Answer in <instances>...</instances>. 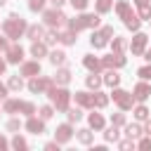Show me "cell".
Here are the masks:
<instances>
[{
	"label": "cell",
	"mask_w": 151,
	"mask_h": 151,
	"mask_svg": "<svg viewBox=\"0 0 151 151\" xmlns=\"http://www.w3.org/2000/svg\"><path fill=\"white\" fill-rule=\"evenodd\" d=\"M26 31V21L21 19V17H17V14H12L7 21H5V33L9 35V38H19L21 33Z\"/></svg>",
	"instance_id": "cell-1"
},
{
	"label": "cell",
	"mask_w": 151,
	"mask_h": 151,
	"mask_svg": "<svg viewBox=\"0 0 151 151\" xmlns=\"http://www.w3.org/2000/svg\"><path fill=\"white\" fill-rule=\"evenodd\" d=\"M47 92H50V99L57 104V109H59V111H66V109H68V99H71V94H68L66 90H57V87H50Z\"/></svg>",
	"instance_id": "cell-2"
},
{
	"label": "cell",
	"mask_w": 151,
	"mask_h": 151,
	"mask_svg": "<svg viewBox=\"0 0 151 151\" xmlns=\"http://www.w3.org/2000/svg\"><path fill=\"white\" fill-rule=\"evenodd\" d=\"M99 24V19L94 17V14H83V17H78V19H71V31H80V28H90V26H97Z\"/></svg>",
	"instance_id": "cell-3"
},
{
	"label": "cell",
	"mask_w": 151,
	"mask_h": 151,
	"mask_svg": "<svg viewBox=\"0 0 151 151\" xmlns=\"http://www.w3.org/2000/svg\"><path fill=\"white\" fill-rule=\"evenodd\" d=\"M42 19H45L47 26H61V24L66 21V14L59 12V9H47V12L42 14Z\"/></svg>",
	"instance_id": "cell-4"
},
{
	"label": "cell",
	"mask_w": 151,
	"mask_h": 151,
	"mask_svg": "<svg viewBox=\"0 0 151 151\" xmlns=\"http://www.w3.org/2000/svg\"><path fill=\"white\" fill-rule=\"evenodd\" d=\"M111 35H113V28H111V26H104L101 31H97V33L92 35V47H104Z\"/></svg>",
	"instance_id": "cell-5"
},
{
	"label": "cell",
	"mask_w": 151,
	"mask_h": 151,
	"mask_svg": "<svg viewBox=\"0 0 151 151\" xmlns=\"http://www.w3.org/2000/svg\"><path fill=\"white\" fill-rule=\"evenodd\" d=\"M113 99L118 101L120 109H132V101H134V97L127 94V92H123V90H116V92H113Z\"/></svg>",
	"instance_id": "cell-6"
},
{
	"label": "cell",
	"mask_w": 151,
	"mask_h": 151,
	"mask_svg": "<svg viewBox=\"0 0 151 151\" xmlns=\"http://www.w3.org/2000/svg\"><path fill=\"white\" fill-rule=\"evenodd\" d=\"M52 87V80L50 78H33L28 83V90L31 92H42V90H50Z\"/></svg>",
	"instance_id": "cell-7"
},
{
	"label": "cell",
	"mask_w": 151,
	"mask_h": 151,
	"mask_svg": "<svg viewBox=\"0 0 151 151\" xmlns=\"http://www.w3.org/2000/svg\"><path fill=\"white\" fill-rule=\"evenodd\" d=\"M101 66H109V68H118V66H125V57L120 54V52H116V54H109V57H104V61H101Z\"/></svg>",
	"instance_id": "cell-8"
},
{
	"label": "cell",
	"mask_w": 151,
	"mask_h": 151,
	"mask_svg": "<svg viewBox=\"0 0 151 151\" xmlns=\"http://www.w3.org/2000/svg\"><path fill=\"white\" fill-rule=\"evenodd\" d=\"M144 45H146V35L144 33H137L134 40H132V45H130L132 47V54H142L144 52Z\"/></svg>",
	"instance_id": "cell-9"
},
{
	"label": "cell",
	"mask_w": 151,
	"mask_h": 151,
	"mask_svg": "<svg viewBox=\"0 0 151 151\" xmlns=\"http://www.w3.org/2000/svg\"><path fill=\"white\" fill-rule=\"evenodd\" d=\"M71 139V125H59L57 127V144H64Z\"/></svg>",
	"instance_id": "cell-10"
},
{
	"label": "cell",
	"mask_w": 151,
	"mask_h": 151,
	"mask_svg": "<svg viewBox=\"0 0 151 151\" xmlns=\"http://www.w3.org/2000/svg\"><path fill=\"white\" fill-rule=\"evenodd\" d=\"M21 57H24V50L21 47H7V61H12V64H17V61H21Z\"/></svg>",
	"instance_id": "cell-11"
},
{
	"label": "cell",
	"mask_w": 151,
	"mask_h": 151,
	"mask_svg": "<svg viewBox=\"0 0 151 151\" xmlns=\"http://www.w3.org/2000/svg\"><path fill=\"white\" fill-rule=\"evenodd\" d=\"M76 101L80 106H94V94H87V92H76Z\"/></svg>",
	"instance_id": "cell-12"
},
{
	"label": "cell",
	"mask_w": 151,
	"mask_h": 151,
	"mask_svg": "<svg viewBox=\"0 0 151 151\" xmlns=\"http://www.w3.org/2000/svg\"><path fill=\"white\" fill-rule=\"evenodd\" d=\"M26 130H28V132H33V134H40V132L45 130V125H42V120H38V118H28Z\"/></svg>",
	"instance_id": "cell-13"
},
{
	"label": "cell",
	"mask_w": 151,
	"mask_h": 151,
	"mask_svg": "<svg viewBox=\"0 0 151 151\" xmlns=\"http://www.w3.org/2000/svg\"><path fill=\"white\" fill-rule=\"evenodd\" d=\"M151 94V87L149 85H144V83H139L137 87H134V99H139V101H144L146 97Z\"/></svg>",
	"instance_id": "cell-14"
},
{
	"label": "cell",
	"mask_w": 151,
	"mask_h": 151,
	"mask_svg": "<svg viewBox=\"0 0 151 151\" xmlns=\"http://www.w3.org/2000/svg\"><path fill=\"white\" fill-rule=\"evenodd\" d=\"M38 71H40V64L38 61H28V64L21 66V76H35Z\"/></svg>",
	"instance_id": "cell-15"
},
{
	"label": "cell",
	"mask_w": 151,
	"mask_h": 151,
	"mask_svg": "<svg viewBox=\"0 0 151 151\" xmlns=\"http://www.w3.org/2000/svg\"><path fill=\"white\" fill-rule=\"evenodd\" d=\"M116 12H118V14H120V19H125V21L132 17V9H130V5H127V2H118V5H116Z\"/></svg>",
	"instance_id": "cell-16"
},
{
	"label": "cell",
	"mask_w": 151,
	"mask_h": 151,
	"mask_svg": "<svg viewBox=\"0 0 151 151\" xmlns=\"http://www.w3.org/2000/svg\"><path fill=\"white\" fill-rule=\"evenodd\" d=\"M57 40H61L64 45H73V42H76V31H66V33H57Z\"/></svg>",
	"instance_id": "cell-17"
},
{
	"label": "cell",
	"mask_w": 151,
	"mask_h": 151,
	"mask_svg": "<svg viewBox=\"0 0 151 151\" xmlns=\"http://www.w3.org/2000/svg\"><path fill=\"white\" fill-rule=\"evenodd\" d=\"M42 35H45V28H42V26H31V28H28V38H31V40H38V38H42Z\"/></svg>",
	"instance_id": "cell-18"
},
{
	"label": "cell",
	"mask_w": 151,
	"mask_h": 151,
	"mask_svg": "<svg viewBox=\"0 0 151 151\" xmlns=\"http://www.w3.org/2000/svg\"><path fill=\"white\" fill-rule=\"evenodd\" d=\"M50 61H52L54 66H57V64H64V61H66V54H64L61 50H54V52L50 54Z\"/></svg>",
	"instance_id": "cell-19"
},
{
	"label": "cell",
	"mask_w": 151,
	"mask_h": 151,
	"mask_svg": "<svg viewBox=\"0 0 151 151\" xmlns=\"http://www.w3.org/2000/svg\"><path fill=\"white\" fill-rule=\"evenodd\" d=\"M31 52H33V57H42L45 52H47V47H45V42H33V47H31Z\"/></svg>",
	"instance_id": "cell-20"
},
{
	"label": "cell",
	"mask_w": 151,
	"mask_h": 151,
	"mask_svg": "<svg viewBox=\"0 0 151 151\" xmlns=\"http://www.w3.org/2000/svg\"><path fill=\"white\" fill-rule=\"evenodd\" d=\"M54 80H57V83H59V85H66V83H68V80H71V73H68V71H66V68H61V71H59V73H57V76H54Z\"/></svg>",
	"instance_id": "cell-21"
},
{
	"label": "cell",
	"mask_w": 151,
	"mask_h": 151,
	"mask_svg": "<svg viewBox=\"0 0 151 151\" xmlns=\"http://www.w3.org/2000/svg\"><path fill=\"white\" fill-rule=\"evenodd\" d=\"M90 125H92L94 130H101V127H104V118H101L99 113H92V116H90Z\"/></svg>",
	"instance_id": "cell-22"
},
{
	"label": "cell",
	"mask_w": 151,
	"mask_h": 151,
	"mask_svg": "<svg viewBox=\"0 0 151 151\" xmlns=\"http://www.w3.org/2000/svg\"><path fill=\"white\" fill-rule=\"evenodd\" d=\"M90 71H99V66H101V61H97L94 57H85V61H83Z\"/></svg>",
	"instance_id": "cell-23"
},
{
	"label": "cell",
	"mask_w": 151,
	"mask_h": 151,
	"mask_svg": "<svg viewBox=\"0 0 151 151\" xmlns=\"http://www.w3.org/2000/svg\"><path fill=\"white\" fill-rule=\"evenodd\" d=\"M104 83L113 87V85H118V83H120V76H118V73H113V71H109V73H106V78H104Z\"/></svg>",
	"instance_id": "cell-24"
},
{
	"label": "cell",
	"mask_w": 151,
	"mask_h": 151,
	"mask_svg": "<svg viewBox=\"0 0 151 151\" xmlns=\"http://www.w3.org/2000/svg\"><path fill=\"white\" fill-rule=\"evenodd\" d=\"M125 134H127L130 139H134V137L142 134V127H139V125H127V127H125Z\"/></svg>",
	"instance_id": "cell-25"
},
{
	"label": "cell",
	"mask_w": 151,
	"mask_h": 151,
	"mask_svg": "<svg viewBox=\"0 0 151 151\" xmlns=\"http://www.w3.org/2000/svg\"><path fill=\"white\" fill-rule=\"evenodd\" d=\"M78 142L90 144V142H92V132H90V130H80V132H78Z\"/></svg>",
	"instance_id": "cell-26"
},
{
	"label": "cell",
	"mask_w": 151,
	"mask_h": 151,
	"mask_svg": "<svg viewBox=\"0 0 151 151\" xmlns=\"http://www.w3.org/2000/svg\"><path fill=\"white\" fill-rule=\"evenodd\" d=\"M139 14H142V19H151V7H149V2H139Z\"/></svg>",
	"instance_id": "cell-27"
},
{
	"label": "cell",
	"mask_w": 151,
	"mask_h": 151,
	"mask_svg": "<svg viewBox=\"0 0 151 151\" xmlns=\"http://www.w3.org/2000/svg\"><path fill=\"white\" fill-rule=\"evenodd\" d=\"M111 5H113L111 0H97V12H101V14H104V12H109V9H111Z\"/></svg>",
	"instance_id": "cell-28"
},
{
	"label": "cell",
	"mask_w": 151,
	"mask_h": 151,
	"mask_svg": "<svg viewBox=\"0 0 151 151\" xmlns=\"http://www.w3.org/2000/svg\"><path fill=\"white\" fill-rule=\"evenodd\" d=\"M106 104H109V97H106V94H94V106L104 109Z\"/></svg>",
	"instance_id": "cell-29"
},
{
	"label": "cell",
	"mask_w": 151,
	"mask_h": 151,
	"mask_svg": "<svg viewBox=\"0 0 151 151\" xmlns=\"http://www.w3.org/2000/svg\"><path fill=\"white\" fill-rule=\"evenodd\" d=\"M19 111H24V113H28V116H33V111H35V106H33V104H28V101H19Z\"/></svg>",
	"instance_id": "cell-30"
},
{
	"label": "cell",
	"mask_w": 151,
	"mask_h": 151,
	"mask_svg": "<svg viewBox=\"0 0 151 151\" xmlns=\"http://www.w3.org/2000/svg\"><path fill=\"white\" fill-rule=\"evenodd\" d=\"M134 116H137L139 120H146V118H149V109H146V106H137V109H134Z\"/></svg>",
	"instance_id": "cell-31"
},
{
	"label": "cell",
	"mask_w": 151,
	"mask_h": 151,
	"mask_svg": "<svg viewBox=\"0 0 151 151\" xmlns=\"http://www.w3.org/2000/svg\"><path fill=\"white\" fill-rule=\"evenodd\" d=\"M80 118H83V111H80V109H71V111H68V120H71V123H78Z\"/></svg>",
	"instance_id": "cell-32"
},
{
	"label": "cell",
	"mask_w": 151,
	"mask_h": 151,
	"mask_svg": "<svg viewBox=\"0 0 151 151\" xmlns=\"http://www.w3.org/2000/svg\"><path fill=\"white\" fill-rule=\"evenodd\" d=\"M99 85H101V78L99 76H94V73L87 76V87H99Z\"/></svg>",
	"instance_id": "cell-33"
},
{
	"label": "cell",
	"mask_w": 151,
	"mask_h": 151,
	"mask_svg": "<svg viewBox=\"0 0 151 151\" xmlns=\"http://www.w3.org/2000/svg\"><path fill=\"white\" fill-rule=\"evenodd\" d=\"M125 26H127V28H132V31H137V28H139V19H137V17L132 14V17H130V19L125 21Z\"/></svg>",
	"instance_id": "cell-34"
},
{
	"label": "cell",
	"mask_w": 151,
	"mask_h": 151,
	"mask_svg": "<svg viewBox=\"0 0 151 151\" xmlns=\"http://www.w3.org/2000/svg\"><path fill=\"white\" fill-rule=\"evenodd\" d=\"M9 87H12V90H21V87H24V83H21V78H17V76H12V78H9Z\"/></svg>",
	"instance_id": "cell-35"
},
{
	"label": "cell",
	"mask_w": 151,
	"mask_h": 151,
	"mask_svg": "<svg viewBox=\"0 0 151 151\" xmlns=\"http://www.w3.org/2000/svg\"><path fill=\"white\" fill-rule=\"evenodd\" d=\"M5 111H7V113H12V111H19V101H14V99L5 101Z\"/></svg>",
	"instance_id": "cell-36"
},
{
	"label": "cell",
	"mask_w": 151,
	"mask_h": 151,
	"mask_svg": "<svg viewBox=\"0 0 151 151\" xmlns=\"http://www.w3.org/2000/svg\"><path fill=\"white\" fill-rule=\"evenodd\" d=\"M28 7H31L33 12H38V9L45 7V0H28Z\"/></svg>",
	"instance_id": "cell-37"
},
{
	"label": "cell",
	"mask_w": 151,
	"mask_h": 151,
	"mask_svg": "<svg viewBox=\"0 0 151 151\" xmlns=\"http://www.w3.org/2000/svg\"><path fill=\"white\" fill-rule=\"evenodd\" d=\"M137 73H139V78H144V80H151V66H144V68H139Z\"/></svg>",
	"instance_id": "cell-38"
},
{
	"label": "cell",
	"mask_w": 151,
	"mask_h": 151,
	"mask_svg": "<svg viewBox=\"0 0 151 151\" xmlns=\"http://www.w3.org/2000/svg\"><path fill=\"white\" fill-rule=\"evenodd\" d=\"M111 123H113V125L118 127V125H123V123H125V116H123V113H116V116L111 118Z\"/></svg>",
	"instance_id": "cell-39"
},
{
	"label": "cell",
	"mask_w": 151,
	"mask_h": 151,
	"mask_svg": "<svg viewBox=\"0 0 151 151\" xmlns=\"http://www.w3.org/2000/svg\"><path fill=\"white\" fill-rule=\"evenodd\" d=\"M106 139H109V142H116V139H118V130H116V125L106 132Z\"/></svg>",
	"instance_id": "cell-40"
},
{
	"label": "cell",
	"mask_w": 151,
	"mask_h": 151,
	"mask_svg": "<svg viewBox=\"0 0 151 151\" xmlns=\"http://www.w3.org/2000/svg\"><path fill=\"white\" fill-rule=\"evenodd\" d=\"M123 47H125V40H123V38H116V40H113V50H116V52H120Z\"/></svg>",
	"instance_id": "cell-41"
},
{
	"label": "cell",
	"mask_w": 151,
	"mask_h": 151,
	"mask_svg": "<svg viewBox=\"0 0 151 151\" xmlns=\"http://www.w3.org/2000/svg\"><path fill=\"white\" fill-rule=\"evenodd\" d=\"M12 146H14V149H26V142H24L21 137H14V142H12Z\"/></svg>",
	"instance_id": "cell-42"
},
{
	"label": "cell",
	"mask_w": 151,
	"mask_h": 151,
	"mask_svg": "<svg viewBox=\"0 0 151 151\" xmlns=\"http://www.w3.org/2000/svg\"><path fill=\"white\" fill-rule=\"evenodd\" d=\"M71 5H73L76 9H85V7H87V0H71Z\"/></svg>",
	"instance_id": "cell-43"
},
{
	"label": "cell",
	"mask_w": 151,
	"mask_h": 151,
	"mask_svg": "<svg viewBox=\"0 0 151 151\" xmlns=\"http://www.w3.org/2000/svg\"><path fill=\"white\" fill-rule=\"evenodd\" d=\"M52 42H57V33H47L45 35V45H52Z\"/></svg>",
	"instance_id": "cell-44"
},
{
	"label": "cell",
	"mask_w": 151,
	"mask_h": 151,
	"mask_svg": "<svg viewBox=\"0 0 151 151\" xmlns=\"http://www.w3.org/2000/svg\"><path fill=\"white\" fill-rule=\"evenodd\" d=\"M40 116H42V118H50V116H52V106H42V109H40Z\"/></svg>",
	"instance_id": "cell-45"
},
{
	"label": "cell",
	"mask_w": 151,
	"mask_h": 151,
	"mask_svg": "<svg viewBox=\"0 0 151 151\" xmlns=\"http://www.w3.org/2000/svg\"><path fill=\"white\" fill-rule=\"evenodd\" d=\"M19 127H21V123H19V120H9V123H7V130H12V132H14V130H19Z\"/></svg>",
	"instance_id": "cell-46"
},
{
	"label": "cell",
	"mask_w": 151,
	"mask_h": 151,
	"mask_svg": "<svg viewBox=\"0 0 151 151\" xmlns=\"http://www.w3.org/2000/svg\"><path fill=\"white\" fill-rule=\"evenodd\" d=\"M139 149H151V139H142L139 142Z\"/></svg>",
	"instance_id": "cell-47"
},
{
	"label": "cell",
	"mask_w": 151,
	"mask_h": 151,
	"mask_svg": "<svg viewBox=\"0 0 151 151\" xmlns=\"http://www.w3.org/2000/svg\"><path fill=\"white\" fill-rule=\"evenodd\" d=\"M5 94H7V87L0 83V99H5Z\"/></svg>",
	"instance_id": "cell-48"
},
{
	"label": "cell",
	"mask_w": 151,
	"mask_h": 151,
	"mask_svg": "<svg viewBox=\"0 0 151 151\" xmlns=\"http://www.w3.org/2000/svg\"><path fill=\"white\" fill-rule=\"evenodd\" d=\"M2 50H7V40H5V38H0V52H2Z\"/></svg>",
	"instance_id": "cell-49"
},
{
	"label": "cell",
	"mask_w": 151,
	"mask_h": 151,
	"mask_svg": "<svg viewBox=\"0 0 151 151\" xmlns=\"http://www.w3.org/2000/svg\"><path fill=\"white\" fill-rule=\"evenodd\" d=\"M0 149H7V139L5 137H0Z\"/></svg>",
	"instance_id": "cell-50"
},
{
	"label": "cell",
	"mask_w": 151,
	"mask_h": 151,
	"mask_svg": "<svg viewBox=\"0 0 151 151\" xmlns=\"http://www.w3.org/2000/svg\"><path fill=\"white\" fill-rule=\"evenodd\" d=\"M146 132H149V134H151V120H149V123H146Z\"/></svg>",
	"instance_id": "cell-51"
},
{
	"label": "cell",
	"mask_w": 151,
	"mask_h": 151,
	"mask_svg": "<svg viewBox=\"0 0 151 151\" xmlns=\"http://www.w3.org/2000/svg\"><path fill=\"white\" fill-rule=\"evenodd\" d=\"M2 71H5V61L0 59V73H2Z\"/></svg>",
	"instance_id": "cell-52"
},
{
	"label": "cell",
	"mask_w": 151,
	"mask_h": 151,
	"mask_svg": "<svg viewBox=\"0 0 151 151\" xmlns=\"http://www.w3.org/2000/svg\"><path fill=\"white\" fill-rule=\"evenodd\" d=\"M52 2H54L57 7H59V5H64V0H52Z\"/></svg>",
	"instance_id": "cell-53"
},
{
	"label": "cell",
	"mask_w": 151,
	"mask_h": 151,
	"mask_svg": "<svg viewBox=\"0 0 151 151\" xmlns=\"http://www.w3.org/2000/svg\"><path fill=\"white\" fill-rule=\"evenodd\" d=\"M146 59H149V61H151V50H149V52H146Z\"/></svg>",
	"instance_id": "cell-54"
},
{
	"label": "cell",
	"mask_w": 151,
	"mask_h": 151,
	"mask_svg": "<svg viewBox=\"0 0 151 151\" xmlns=\"http://www.w3.org/2000/svg\"><path fill=\"white\" fill-rule=\"evenodd\" d=\"M2 5H5V0H0V7H2Z\"/></svg>",
	"instance_id": "cell-55"
},
{
	"label": "cell",
	"mask_w": 151,
	"mask_h": 151,
	"mask_svg": "<svg viewBox=\"0 0 151 151\" xmlns=\"http://www.w3.org/2000/svg\"><path fill=\"white\" fill-rule=\"evenodd\" d=\"M139 2H146V0H137V5H139Z\"/></svg>",
	"instance_id": "cell-56"
}]
</instances>
